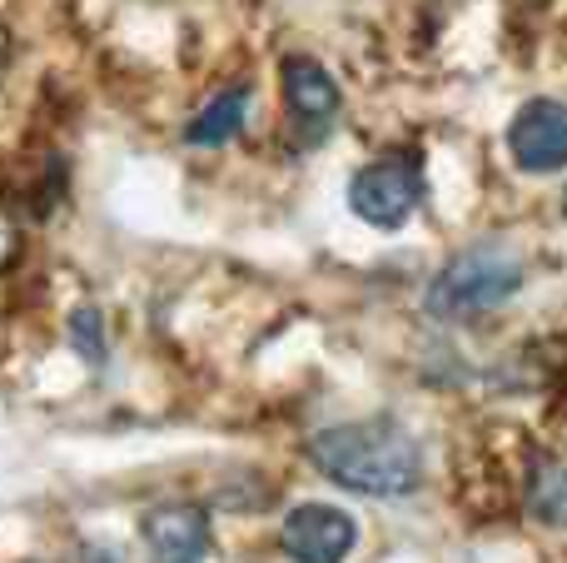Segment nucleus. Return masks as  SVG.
<instances>
[{
    "label": "nucleus",
    "mask_w": 567,
    "mask_h": 563,
    "mask_svg": "<svg viewBox=\"0 0 567 563\" xmlns=\"http://www.w3.org/2000/svg\"><path fill=\"white\" fill-rule=\"evenodd\" d=\"M309 459L329 484L369 499H409L423 484V449L399 419H353L319 429Z\"/></svg>",
    "instance_id": "1"
},
{
    "label": "nucleus",
    "mask_w": 567,
    "mask_h": 563,
    "mask_svg": "<svg viewBox=\"0 0 567 563\" xmlns=\"http://www.w3.org/2000/svg\"><path fill=\"white\" fill-rule=\"evenodd\" d=\"M523 289V259L498 245H473L453 255L429 285V315L439 319H478L508 305Z\"/></svg>",
    "instance_id": "2"
},
{
    "label": "nucleus",
    "mask_w": 567,
    "mask_h": 563,
    "mask_svg": "<svg viewBox=\"0 0 567 563\" xmlns=\"http://www.w3.org/2000/svg\"><path fill=\"white\" fill-rule=\"evenodd\" d=\"M419 199H423V175H419V160L413 155L369 160V165L349 180L353 215L373 229H399L403 219L419 209Z\"/></svg>",
    "instance_id": "3"
},
{
    "label": "nucleus",
    "mask_w": 567,
    "mask_h": 563,
    "mask_svg": "<svg viewBox=\"0 0 567 563\" xmlns=\"http://www.w3.org/2000/svg\"><path fill=\"white\" fill-rule=\"evenodd\" d=\"M279 544L293 563H343L359 544V524L349 509L299 504L279 529Z\"/></svg>",
    "instance_id": "4"
},
{
    "label": "nucleus",
    "mask_w": 567,
    "mask_h": 563,
    "mask_svg": "<svg viewBox=\"0 0 567 563\" xmlns=\"http://www.w3.org/2000/svg\"><path fill=\"white\" fill-rule=\"evenodd\" d=\"M508 150L518 160V170L528 175H553L567 165V105L563 100H528L508 125Z\"/></svg>",
    "instance_id": "5"
},
{
    "label": "nucleus",
    "mask_w": 567,
    "mask_h": 563,
    "mask_svg": "<svg viewBox=\"0 0 567 563\" xmlns=\"http://www.w3.org/2000/svg\"><path fill=\"white\" fill-rule=\"evenodd\" d=\"M145 549L155 563H205L209 559V514L199 504H155L140 519Z\"/></svg>",
    "instance_id": "6"
},
{
    "label": "nucleus",
    "mask_w": 567,
    "mask_h": 563,
    "mask_svg": "<svg viewBox=\"0 0 567 563\" xmlns=\"http://www.w3.org/2000/svg\"><path fill=\"white\" fill-rule=\"evenodd\" d=\"M284 105L299 120L309 135H323L339 115V85L333 75L309 55H289L284 60Z\"/></svg>",
    "instance_id": "7"
},
{
    "label": "nucleus",
    "mask_w": 567,
    "mask_h": 563,
    "mask_svg": "<svg viewBox=\"0 0 567 563\" xmlns=\"http://www.w3.org/2000/svg\"><path fill=\"white\" fill-rule=\"evenodd\" d=\"M245 115H249V90H245V85L219 90V95L209 100V105L199 110L195 120H189L185 140H189V145H199V150H209V145H229V140H235L239 130H245Z\"/></svg>",
    "instance_id": "8"
},
{
    "label": "nucleus",
    "mask_w": 567,
    "mask_h": 563,
    "mask_svg": "<svg viewBox=\"0 0 567 563\" xmlns=\"http://www.w3.org/2000/svg\"><path fill=\"white\" fill-rule=\"evenodd\" d=\"M528 514L548 529H567V459H538L528 474Z\"/></svg>",
    "instance_id": "9"
},
{
    "label": "nucleus",
    "mask_w": 567,
    "mask_h": 563,
    "mask_svg": "<svg viewBox=\"0 0 567 563\" xmlns=\"http://www.w3.org/2000/svg\"><path fill=\"white\" fill-rule=\"evenodd\" d=\"M70 345L85 365H105V315L95 305H80L70 315Z\"/></svg>",
    "instance_id": "10"
},
{
    "label": "nucleus",
    "mask_w": 567,
    "mask_h": 563,
    "mask_svg": "<svg viewBox=\"0 0 567 563\" xmlns=\"http://www.w3.org/2000/svg\"><path fill=\"white\" fill-rule=\"evenodd\" d=\"M10 255H16V235H10V229L0 225V269L10 265Z\"/></svg>",
    "instance_id": "11"
}]
</instances>
